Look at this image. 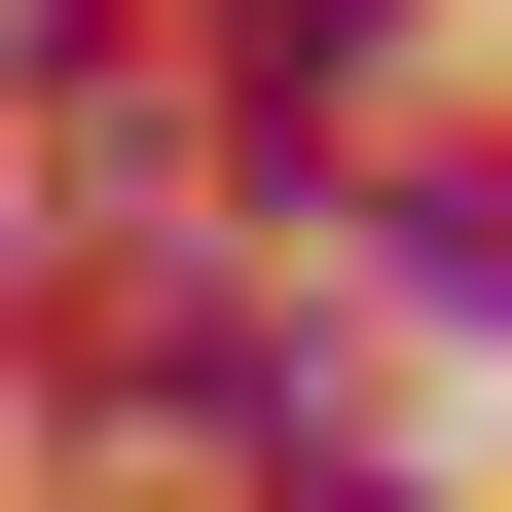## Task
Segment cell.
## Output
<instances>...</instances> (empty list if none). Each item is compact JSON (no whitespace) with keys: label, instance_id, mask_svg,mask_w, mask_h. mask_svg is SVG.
<instances>
[{"label":"cell","instance_id":"obj_1","mask_svg":"<svg viewBox=\"0 0 512 512\" xmlns=\"http://www.w3.org/2000/svg\"><path fill=\"white\" fill-rule=\"evenodd\" d=\"M220 37H256V74H366V37H403V0H220Z\"/></svg>","mask_w":512,"mask_h":512}]
</instances>
